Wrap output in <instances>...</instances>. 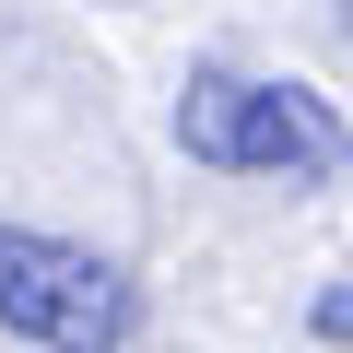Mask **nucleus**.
<instances>
[{
	"label": "nucleus",
	"mask_w": 353,
	"mask_h": 353,
	"mask_svg": "<svg viewBox=\"0 0 353 353\" xmlns=\"http://www.w3.org/2000/svg\"><path fill=\"white\" fill-rule=\"evenodd\" d=\"M341 36H353V0H341Z\"/></svg>",
	"instance_id": "obj_4"
},
{
	"label": "nucleus",
	"mask_w": 353,
	"mask_h": 353,
	"mask_svg": "<svg viewBox=\"0 0 353 353\" xmlns=\"http://www.w3.org/2000/svg\"><path fill=\"white\" fill-rule=\"evenodd\" d=\"M0 330H24L48 353H130L141 306H130L118 259H94L71 236H36V224H0Z\"/></svg>",
	"instance_id": "obj_2"
},
{
	"label": "nucleus",
	"mask_w": 353,
	"mask_h": 353,
	"mask_svg": "<svg viewBox=\"0 0 353 353\" xmlns=\"http://www.w3.org/2000/svg\"><path fill=\"white\" fill-rule=\"evenodd\" d=\"M176 141H189V165H212V176H283V189H318V176L353 165V130L330 118V94L248 83V71H189Z\"/></svg>",
	"instance_id": "obj_1"
},
{
	"label": "nucleus",
	"mask_w": 353,
	"mask_h": 353,
	"mask_svg": "<svg viewBox=\"0 0 353 353\" xmlns=\"http://www.w3.org/2000/svg\"><path fill=\"white\" fill-rule=\"evenodd\" d=\"M318 341H341V353H353V283H330V294H318Z\"/></svg>",
	"instance_id": "obj_3"
}]
</instances>
